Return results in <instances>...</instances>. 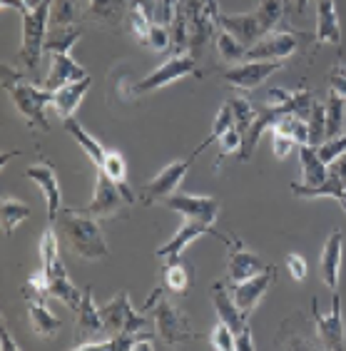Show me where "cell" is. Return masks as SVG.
<instances>
[{"instance_id": "cell-1", "label": "cell", "mask_w": 346, "mask_h": 351, "mask_svg": "<svg viewBox=\"0 0 346 351\" xmlns=\"http://www.w3.org/2000/svg\"><path fill=\"white\" fill-rule=\"evenodd\" d=\"M55 232L68 244L70 252L88 262H100V259L110 257V247L105 242L102 227L97 224V217L88 215L85 210L62 207L55 219Z\"/></svg>"}, {"instance_id": "cell-2", "label": "cell", "mask_w": 346, "mask_h": 351, "mask_svg": "<svg viewBox=\"0 0 346 351\" xmlns=\"http://www.w3.org/2000/svg\"><path fill=\"white\" fill-rule=\"evenodd\" d=\"M3 90L10 95L15 110L23 115L27 130L33 132H48V105H53V93L45 90L42 85H33L30 80L23 77L21 70H15L13 65H3Z\"/></svg>"}, {"instance_id": "cell-3", "label": "cell", "mask_w": 346, "mask_h": 351, "mask_svg": "<svg viewBox=\"0 0 346 351\" xmlns=\"http://www.w3.org/2000/svg\"><path fill=\"white\" fill-rule=\"evenodd\" d=\"M40 257H42V274H45V287L48 294L58 302L68 306V309L77 311L82 304V294L85 291L77 289L70 279L68 269L60 259V237L55 232V224H48L42 232L40 239Z\"/></svg>"}, {"instance_id": "cell-4", "label": "cell", "mask_w": 346, "mask_h": 351, "mask_svg": "<svg viewBox=\"0 0 346 351\" xmlns=\"http://www.w3.org/2000/svg\"><path fill=\"white\" fill-rule=\"evenodd\" d=\"M143 311L145 314H147V311L152 314L155 334L164 346H180L182 341L197 339V331L192 329L187 314L172 302L170 291L155 289L147 297V302H145Z\"/></svg>"}, {"instance_id": "cell-5", "label": "cell", "mask_w": 346, "mask_h": 351, "mask_svg": "<svg viewBox=\"0 0 346 351\" xmlns=\"http://www.w3.org/2000/svg\"><path fill=\"white\" fill-rule=\"evenodd\" d=\"M50 8H53V0H42L38 8H30L27 13L21 15L23 43L18 55H15V60L33 75L40 68V58L45 53V40H48L50 30Z\"/></svg>"}, {"instance_id": "cell-6", "label": "cell", "mask_w": 346, "mask_h": 351, "mask_svg": "<svg viewBox=\"0 0 346 351\" xmlns=\"http://www.w3.org/2000/svg\"><path fill=\"white\" fill-rule=\"evenodd\" d=\"M102 319L108 326V334H129V337H157L152 317L145 319V311H135L129 304V291H117L108 304L102 306Z\"/></svg>"}, {"instance_id": "cell-7", "label": "cell", "mask_w": 346, "mask_h": 351, "mask_svg": "<svg viewBox=\"0 0 346 351\" xmlns=\"http://www.w3.org/2000/svg\"><path fill=\"white\" fill-rule=\"evenodd\" d=\"M312 324L317 341L326 351H344L346 349V324H344V311H341V294L334 291L332 309L319 311V302L312 299Z\"/></svg>"}, {"instance_id": "cell-8", "label": "cell", "mask_w": 346, "mask_h": 351, "mask_svg": "<svg viewBox=\"0 0 346 351\" xmlns=\"http://www.w3.org/2000/svg\"><path fill=\"white\" fill-rule=\"evenodd\" d=\"M197 155L199 152L195 149L190 157H184V160H175V162L167 165L162 172H157V175L145 184L143 195H140V199H143L145 207L157 204V202H164L167 197L175 195L177 189H180V184L184 182V177H187L190 167L195 165V160H197Z\"/></svg>"}, {"instance_id": "cell-9", "label": "cell", "mask_w": 346, "mask_h": 351, "mask_svg": "<svg viewBox=\"0 0 346 351\" xmlns=\"http://www.w3.org/2000/svg\"><path fill=\"white\" fill-rule=\"evenodd\" d=\"M190 75H199L197 68V60H195V55L190 53H175L172 58L160 65L157 70L143 77V80L135 85V95H147V93H155L160 88H167L172 82L182 80V77H190Z\"/></svg>"}, {"instance_id": "cell-10", "label": "cell", "mask_w": 346, "mask_h": 351, "mask_svg": "<svg viewBox=\"0 0 346 351\" xmlns=\"http://www.w3.org/2000/svg\"><path fill=\"white\" fill-rule=\"evenodd\" d=\"M164 207L177 215H182L184 219H195V222L210 224L214 227L217 224V217L222 212V204L214 197H204V195H190V192H180L177 189L175 195L164 199Z\"/></svg>"}, {"instance_id": "cell-11", "label": "cell", "mask_w": 346, "mask_h": 351, "mask_svg": "<svg viewBox=\"0 0 346 351\" xmlns=\"http://www.w3.org/2000/svg\"><path fill=\"white\" fill-rule=\"evenodd\" d=\"M125 204H129V199L125 197L123 187L117 182H112L102 169H97L92 199H90V204L82 207V210L88 212V215L97 217V219H108V217H115L117 212H123Z\"/></svg>"}, {"instance_id": "cell-12", "label": "cell", "mask_w": 346, "mask_h": 351, "mask_svg": "<svg viewBox=\"0 0 346 351\" xmlns=\"http://www.w3.org/2000/svg\"><path fill=\"white\" fill-rule=\"evenodd\" d=\"M282 68H284L282 60H247L230 70H224L222 80L237 90H257L262 82H267Z\"/></svg>"}, {"instance_id": "cell-13", "label": "cell", "mask_w": 346, "mask_h": 351, "mask_svg": "<svg viewBox=\"0 0 346 351\" xmlns=\"http://www.w3.org/2000/svg\"><path fill=\"white\" fill-rule=\"evenodd\" d=\"M299 47V35L274 27L272 33L262 35L254 45L247 50L245 60H286L297 53Z\"/></svg>"}, {"instance_id": "cell-14", "label": "cell", "mask_w": 346, "mask_h": 351, "mask_svg": "<svg viewBox=\"0 0 346 351\" xmlns=\"http://www.w3.org/2000/svg\"><path fill=\"white\" fill-rule=\"evenodd\" d=\"M274 279H277V267L267 264L264 269L259 271V274H254V277L245 279V282H237V284H230V282L227 284H230L232 297H234L237 306L245 311L247 317H251V311L257 309V304L264 299V294L269 291Z\"/></svg>"}, {"instance_id": "cell-15", "label": "cell", "mask_w": 346, "mask_h": 351, "mask_svg": "<svg viewBox=\"0 0 346 351\" xmlns=\"http://www.w3.org/2000/svg\"><path fill=\"white\" fill-rule=\"evenodd\" d=\"M224 244H227V250H230L224 282H230V284L245 282V279L254 277V274H259V271L267 267V264H262L259 254H254L242 239H232V237H227V242Z\"/></svg>"}, {"instance_id": "cell-16", "label": "cell", "mask_w": 346, "mask_h": 351, "mask_svg": "<svg viewBox=\"0 0 346 351\" xmlns=\"http://www.w3.org/2000/svg\"><path fill=\"white\" fill-rule=\"evenodd\" d=\"M25 177L27 180H33L38 187L42 189V195H45V202H48V224H55L58 215L62 210V189L60 182H58V172L50 162H35L25 169Z\"/></svg>"}, {"instance_id": "cell-17", "label": "cell", "mask_w": 346, "mask_h": 351, "mask_svg": "<svg viewBox=\"0 0 346 351\" xmlns=\"http://www.w3.org/2000/svg\"><path fill=\"white\" fill-rule=\"evenodd\" d=\"M105 331H108V326H105L102 311L95 306L92 287H85L82 304H80V309H77V319H75V339H77V344H82V341L102 337Z\"/></svg>"}, {"instance_id": "cell-18", "label": "cell", "mask_w": 346, "mask_h": 351, "mask_svg": "<svg viewBox=\"0 0 346 351\" xmlns=\"http://www.w3.org/2000/svg\"><path fill=\"white\" fill-rule=\"evenodd\" d=\"M202 234H212V237H217V239H222V242H227V234H222V232L214 230V227H210V224L195 222V219H184L182 227L177 230V234L172 237L167 244H162V247H160L155 254L160 259L177 257V254H182V252L187 250V247H190L195 239H199Z\"/></svg>"}, {"instance_id": "cell-19", "label": "cell", "mask_w": 346, "mask_h": 351, "mask_svg": "<svg viewBox=\"0 0 346 351\" xmlns=\"http://www.w3.org/2000/svg\"><path fill=\"white\" fill-rule=\"evenodd\" d=\"M212 304H214V311H217L219 322L230 324L234 334H239V331L249 324V317L237 306V302H234V297H232V289L227 282L212 284Z\"/></svg>"}, {"instance_id": "cell-20", "label": "cell", "mask_w": 346, "mask_h": 351, "mask_svg": "<svg viewBox=\"0 0 346 351\" xmlns=\"http://www.w3.org/2000/svg\"><path fill=\"white\" fill-rule=\"evenodd\" d=\"M341 259H344V234L341 230H334L326 239L324 250L319 257V271L324 284L332 291H339V277H341Z\"/></svg>"}, {"instance_id": "cell-21", "label": "cell", "mask_w": 346, "mask_h": 351, "mask_svg": "<svg viewBox=\"0 0 346 351\" xmlns=\"http://www.w3.org/2000/svg\"><path fill=\"white\" fill-rule=\"evenodd\" d=\"M217 25L222 27V30H227L230 35H234L247 50L264 35L254 10H251V13H219Z\"/></svg>"}, {"instance_id": "cell-22", "label": "cell", "mask_w": 346, "mask_h": 351, "mask_svg": "<svg viewBox=\"0 0 346 351\" xmlns=\"http://www.w3.org/2000/svg\"><path fill=\"white\" fill-rule=\"evenodd\" d=\"M192 282H195V267H192L182 254L164 259L162 284L170 294H175V297H184V294H190Z\"/></svg>"}, {"instance_id": "cell-23", "label": "cell", "mask_w": 346, "mask_h": 351, "mask_svg": "<svg viewBox=\"0 0 346 351\" xmlns=\"http://www.w3.org/2000/svg\"><path fill=\"white\" fill-rule=\"evenodd\" d=\"M129 13V0H88L85 15L97 25L108 27V30H117L120 23L127 18Z\"/></svg>"}, {"instance_id": "cell-24", "label": "cell", "mask_w": 346, "mask_h": 351, "mask_svg": "<svg viewBox=\"0 0 346 351\" xmlns=\"http://www.w3.org/2000/svg\"><path fill=\"white\" fill-rule=\"evenodd\" d=\"M82 77H88V73H85L82 65H77V62L70 58V53H55L53 60H50L48 77H45V82H42V88L55 93V90L62 88V85L82 80Z\"/></svg>"}, {"instance_id": "cell-25", "label": "cell", "mask_w": 346, "mask_h": 351, "mask_svg": "<svg viewBox=\"0 0 346 351\" xmlns=\"http://www.w3.org/2000/svg\"><path fill=\"white\" fill-rule=\"evenodd\" d=\"M317 5V33H314V40L324 45V43H332V45H341V23L339 13H336V3L334 0H314Z\"/></svg>"}, {"instance_id": "cell-26", "label": "cell", "mask_w": 346, "mask_h": 351, "mask_svg": "<svg viewBox=\"0 0 346 351\" xmlns=\"http://www.w3.org/2000/svg\"><path fill=\"white\" fill-rule=\"evenodd\" d=\"M92 88V80L88 77H82V80H75V82H68V85H62L53 93V108L58 112L60 120H70L73 112L80 108V102L85 100V95L88 90Z\"/></svg>"}, {"instance_id": "cell-27", "label": "cell", "mask_w": 346, "mask_h": 351, "mask_svg": "<svg viewBox=\"0 0 346 351\" xmlns=\"http://www.w3.org/2000/svg\"><path fill=\"white\" fill-rule=\"evenodd\" d=\"M299 162H301V172H304V184H309V187L321 184L329 175V165L319 157V147L301 145L299 147Z\"/></svg>"}, {"instance_id": "cell-28", "label": "cell", "mask_w": 346, "mask_h": 351, "mask_svg": "<svg viewBox=\"0 0 346 351\" xmlns=\"http://www.w3.org/2000/svg\"><path fill=\"white\" fill-rule=\"evenodd\" d=\"M62 128L68 130L70 137H73V140L77 142L85 152H88V157L92 160V165H95V167H102V162H105V155H108V149L102 147V142L95 140V137L90 135L80 122H75L73 117H70V120H62Z\"/></svg>"}, {"instance_id": "cell-29", "label": "cell", "mask_w": 346, "mask_h": 351, "mask_svg": "<svg viewBox=\"0 0 346 351\" xmlns=\"http://www.w3.org/2000/svg\"><path fill=\"white\" fill-rule=\"evenodd\" d=\"M82 35V27L75 23V25H62V27H50L48 30V40H45V53H70Z\"/></svg>"}, {"instance_id": "cell-30", "label": "cell", "mask_w": 346, "mask_h": 351, "mask_svg": "<svg viewBox=\"0 0 346 351\" xmlns=\"http://www.w3.org/2000/svg\"><path fill=\"white\" fill-rule=\"evenodd\" d=\"M326 110V140H334L344 132L346 125V97H341L339 93H329V100L324 105ZM324 140V142H326Z\"/></svg>"}, {"instance_id": "cell-31", "label": "cell", "mask_w": 346, "mask_h": 351, "mask_svg": "<svg viewBox=\"0 0 346 351\" xmlns=\"http://www.w3.org/2000/svg\"><path fill=\"white\" fill-rule=\"evenodd\" d=\"M269 130H279V132L289 135L294 142H297L299 147H301V145H309V125H306L304 117L292 115V112H284V115H279L277 122H274Z\"/></svg>"}, {"instance_id": "cell-32", "label": "cell", "mask_w": 346, "mask_h": 351, "mask_svg": "<svg viewBox=\"0 0 346 351\" xmlns=\"http://www.w3.org/2000/svg\"><path fill=\"white\" fill-rule=\"evenodd\" d=\"M286 0H259L257 5V21L262 25V33H272L274 27L282 23V15H284Z\"/></svg>"}, {"instance_id": "cell-33", "label": "cell", "mask_w": 346, "mask_h": 351, "mask_svg": "<svg viewBox=\"0 0 346 351\" xmlns=\"http://www.w3.org/2000/svg\"><path fill=\"white\" fill-rule=\"evenodd\" d=\"M30 217V207L13 197H3V232L5 237H13L15 234V227L23 224Z\"/></svg>"}, {"instance_id": "cell-34", "label": "cell", "mask_w": 346, "mask_h": 351, "mask_svg": "<svg viewBox=\"0 0 346 351\" xmlns=\"http://www.w3.org/2000/svg\"><path fill=\"white\" fill-rule=\"evenodd\" d=\"M77 13H80V3L77 0H53V8H50V27L75 25Z\"/></svg>"}, {"instance_id": "cell-35", "label": "cell", "mask_w": 346, "mask_h": 351, "mask_svg": "<svg viewBox=\"0 0 346 351\" xmlns=\"http://www.w3.org/2000/svg\"><path fill=\"white\" fill-rule=\"evenodd\" d=\"M306 125H309V145L312 147H319L321 142L326 140V110L319 100H314V108L306 117Z\"/></svg>"}, {"instance_id": "cell-36", "label": "cell", "mask_w": 346, "mask_h": 351, "mask_svg": "<svg viewBox=\"0 0 346 351\" xmlns=\"http://www.w3.org/2000/svg\"><path fill=\"white\" fill-rule=\"evenodd\" d=\"M230 108L234 112V128L239 130V135H245L251 128V122L257 120L259 110L251 108L249 100H245V97H230Z\"/></svg>"}, {"instance_id": "cell-37", "label": "cell", "mask_w": 346, "mask_h": 351, "mask_svg": "<svg viewBox=\"0 0 346 351\" xmlns=\"http://www.w3.org/2000/svg\"><path fill=\"white\" fill-rule=\"evenodd\" d=\"M102 169L105 175L117 184H127V162H125L123 152H117V149H108V155H105V162H102Z\"/></svg>"}, {"instance_id": "cell-38", "label": "cell", "mask_w": 346, "mask_h": 351, "mask_svg": "<svg viewBox=\"0 0 346 351\" xmlns=\"http://www.w3.org/2000/svg\"><path fill=\"white\" fill-rule=\"evenodd\" d=\"M217 50H219V55H222L224 62L245 60V55H247V47L242 45L234 35L227 33V30H219L217 33Z\"/></svg>"}, {"instance_id": "cell-39", "label": "cell", "mask_w": 346, "mask_h": 351, "mask_svg": "<svg viewBox=\"0 0 346 351\" xmlns=\"http://www.w3.org/2000/svg\"><path fill=\"white\" fill-rule=\"evenodd\" d=\"M230 128H234V112H232V108H230V102L227 105H222V110L217 112V120H214V128H212V132H210V137L202 142L197 147V152L202 155L204 149L210 147L212 142H217V140H222V135L227 132Z\"/></svg>"}, {"instance_id": "cell-40", "label": "cell", "mask_w": 346, "mask_h": 351, "mask_svg": "<svg viewBox=\"0 0 346 351\" xmlns=\"http://www.w3.org/2000/svg\"><path fill=\"white\" fill-rule=\"evenodd\" d=\"M210 344H212V349H217V351H237V334L232 331L230 324L217 322V324L212 326Z\"/></svg>"}, {"instance_id": "cell-41", "label": "cell", "mask_w": 346, "mask_h": 351, "mask_svg": "<svg viewBox=\"0 0 346 351\" xmlns=\"http://www.w3.org/2000/svg\"><path fill=\"white\" fill-rule=\"evenodd\" d=\"M145 45L149 50H155V53H162V50H170L172 47V30L167 23H152L149 27V35H147V43Z\"/></svg>"}, {"instance_id": "cell-42", "label": "cell", "mask_w": 346, "mask_h": 351, "mask_svg": "<svg viewBox=\"0 0 346 351\" xmlns=\"http://www.w3.org/2000/svg\"><path fill=\"white\" fill-rule=\"evenodd\" d=\"M294 147H297V142H294L292 137L284 135V132H279V130H272V149L277 160H286V157L292 155Z\"/></svg>"}, {"instance_id": "cell-43", "label": "cell", "mask_w": 346, "mask_h": 351, "mask_svg": "<svg viewBox=\"0 0 346 351\" xmlns=\"http://www.w3.org/2000/svg\"><path fill=\"white\" fill-rule=\"evenodd\" d=\"M239 145H242V135H239V130L230 128L222 135V140H219V160H222V157H230V155H237Z\"/></svg>"}, {"instance_id": "cell-44", "label": "cell", "mask_w": 346, "mask_h": 351, "mask_svg": "<svg viewBox=\"0 0 346 351\" xmlns=\"http://www.w3.org/2000/svg\"><path fill=\"white\" fill-rule=\"evenodd\" d=\"M284 264H286V271L292 274V279L294 282H304L306 279V262H304V257L301 254H286V259H284Z\"/></svg>"}, {"instance_id": "cell-45", "label": "cell", "mask_w": 346, "mask_h": 351, "mask_svg": "<svg viewBox=\"0 0 346 351\" xmlns=\"http://www.w3.org/2000/svg\"><path fill=\"white\" fill-rule=\"evenodd\" d=\"M329 88L334 93H339L341 97H346V65L344 62H336L332 70H329Z\"/></svg>"}, {"instance_id": "cell-46", "label": "cell", "mask_w": 346, "mask_h": 351, "mask_svg": "<svg viewBox=\"0 0 346 351\" xmlns=\"http://www.w3.org/2000/svg\"><path fill=\"white\" fill-rule=\"evenodd\" d=\"M157 5L160 0H129V10H140L149 21H157Z\"/></svg>"}, {"instance_id": "cell-47", "label": "cell", "mask_w": 346, "mask_h": 351, "mask_svg": "<svg viewBox=\"0 0 346 351\" xmlns=\"http://www.w3.org/2000/svg\"><path fill=\"white\" fill-rule=\"evenodd\" d=\"M0 349L3 351H21V344L13 341V334H10V329H8L5 317H3V324H0Z\"/></svg>"}, {"instance_id": "cell-48", "label": "cell", "mask_w": 346, "mask_h": 351, "mask_svg": "<svg viewBox=\"0 0 346 351\" xmlns=\"http://www.w3.org/2000/svg\"><path fill=\"white\" fill-rule=\"evenodd\" d=\"M254 341H251V326L247 324L245 329L237 334V351H254Z\"/></svg>"}, {"instance_id": "cell-49", "label": "cell", "mask_w": 346, "mask_h": 351, "mask_svg": "<svg viewBox=\"0 0 346 351\" xmlns=\"http://www.w3.org/2000/svg\"><path fill=\"white\" fill-rule=\"evenodd\" d=\"M0 5L3 8H13V10H18V13H27L30 8L25 5V0H0Z\"/></svg>"}, {"instance_id": "cell-50", "label": "cell", "mask_w": 346, "mask_h": 351, "mask_svg": "<svg viewBox=\"0 0 346 351\" xmlns=\"http://www.w3.org/2000/svg\"><path fill=\"white\" fill-rule=\"evenodd\" d=\"M306 3H309V0H292L294 13H297V15H304V10H306Z\"/></svg>"}, {"instance_id": "cell-51", "label": "cell", "mask_w": 346, "mask_h": 351, "mask_svg": "<svg viewBox=\"0 0 346 351\" xmlns=\"http://www.w3.org/2000/svg\"><path fill=\"white\" fill-rule=\"evenodd\" d=\"M40 3H42V0H25V5H27V8H38Z\"/></svg>"}, {"instance_id": "cell-52", "label": "cell", "mask_w": 346, "mask_h": 351, "mask_svg": "<svg viewBox=\"0 0 346 351\" xmlns=\"http://www.w3.org/2000/svg\"><path fill=\"white\" fill-rule=\"evenodd\" d=\"M286 3H289V0H286Z\"/></svg>"}]
</instances>
